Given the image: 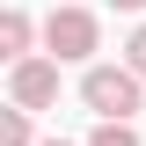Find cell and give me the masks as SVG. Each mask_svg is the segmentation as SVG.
<instances>
[{
	"instance_id": "obj_7",
	"label": "cell",
	"mask_w": 146,
	"mask_h": 146,
	"mask_svg": "<svg viewBox=\"0 0 146 146\" xmlns=\"http://www.w3.org/2000/svg\"><path fill=\"white\" fill-rule=\"evenodd\" d=\"M124 66H131V73H139V80H146V22H139V29H131V44H124Z\"/></svg>"
},
{
	"instance_id": "obj_2",
	"label": "cell",
	"mask_w": 146,
	"mask_h": 146,
	"mask_svg": "<svg viewBox=\"0 0 146 146\" xmlns=\"http://www.w3.org/2000/svg\"><path fill=\"white\" fill-rule=\"evenodd\" d=\"M95 44H102V22L88 15V7H51L44 15V51L66 66V58H88Z\"/></svg>"
},
{
	"instance_id": "obj_1",
	"label": "cell",
	"mask_w": 146,
	"mask_h": 146,
	"mask_svg": "<svg viewBox=\"0 0 146 146\" xmlns=\"http://www.w3.org/2000/svg\"><path fill=\"white\" fill-rule=\"evenodd\" d=\"M139 73L131 66H88L80 73V102L95 110V117H131V110H139Z\"/></svg>"
},
{
	"instance_id": "obj_9",
	"label": "cell",
	"mask_w": 146,
	"mask_h": 146,
	"mask_svg": "<svg viewBox=\"0 0 146 146\" xmlns=\"http://www.w3.org/2000/svg\"><path fill=\"white\" fill-rule=\"evenodd\" d=\"M44 146H66V139H44Z\"/></svg>"
},
{
	"instance_id": "obj_3",
	"label": "cell",
	"mask_w": 146,
	"mask_h": 146,
	"mask_svg": "<svg viewBox=\"0 0 146 146\" xmlns=\"http://www.w3.org/2000/svg\"><path fill=\"white\" fill-rule=\"evenodd\" d=\"M7 95H15L22 110H51V102H58V58H15Z\"/></svg>"
},
{
	"instance_id": "obj_8",
	"label": "cell",
	"mask_w": 146,
	"mask_h": 146,
	"mask_svg": "<svg viewBox=\"0 0 146 146\" xmlns=\"http://www.w3.org/2000/svg\"><path fill=\"white\" fill-rule=\"evenodd\" d=\"M110 7H124V15H139V7H146V0H110Z\"/></svg>"
},
{
	"instance_id": "obj_5",
	"label": "cell",
	"mask_w": 146,
	"mask_h": 146,
	"mask_svg": "<svg viewBox=\"0 0 146 146\" xmlns=\"http://www.w3.org/2000/svg\"><path fill=\"white\" fill-rule=\"evenodd\" d=\"M88 146H139V131H131V117H102L88 131Z\"/></svg>"
},
{
	"instance_id": "obj_6",
	"label": "cell",
	"mask_w": 146,
	"mask_h": 146,
	"mask_svg": "<svg viewBox=\"0 0 146 146\" xmlns=\"http://www.w3.org/2000/svg\"><path fill=\"white\" fill-rule=\"evenodd\" d=\"M0 146H36V131H29V110H7V117H0Z\"/></svg>"
},
{
	"instance_id": "obj_4",
	"label": "cell",
	"mask_w": 146,
	"mask_h": 146,
	"mask_svg": "<svg viewBox=\"0 0 146 146\" xmlns=\"http://www.w3.org/2000/svg\"><path fill=\"white\" fill-rule=\"evenodd\" d=\"M29 15H22V7H7V15H0V51H7V58H29Z\"/></svg>"
}]
</instances>
